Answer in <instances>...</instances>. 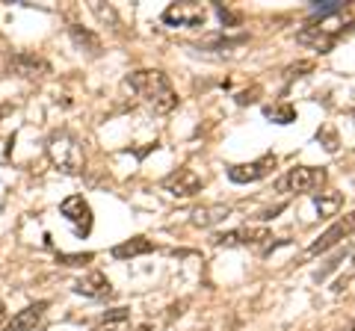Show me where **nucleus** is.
Wrapping results in <instances>:
<instances>
[{
	"label": "nucleus",
	"instance_id": "obj_1",
	"mask_svg": "<svg viewBox=\"0 0 355 331\" xmlns=\"http://www.w3.org/2000/svg\"><path fill=\"white\" fill-rule=\"evenodd\" d=\"M128 86L142 104L148 109H154L157 116L172 113L178 107V92L169 80V74H163L160 69H139V71H130L128 74Z\"/></svg>",
	"mask_w": 355,
	"mask_h": 331
},
{
	"label": "nucleus",
	"instance_id": "obj_2",
	"mask_svg": "<svg viewBox=\"0 0 355 331\" xmlns=\"http://www.w3.org/2000/svg\"><path fill=\"white\" fill-rule=\"evenodd\" d=\"M48 157L65 175H80L86 169V154L80 139L69 134V130H53L48 136Z\"/></svg>",
	"mask_w": 355,
	"mask_h": 331
},
{
	"label": "nucleus",
	"instance_id": "obj_3",
	"mask_svg": "<svg viewBox=\"0 0 355 331\" xmlns=\"http://www.w3.org/2000/svg\"><path fill=\"white\" fill-rule=\"evenodd\" d=\"M214 246H225V249H261V251H270L272 246V231L270 228H258V225H243L234 231H225V234H216L214 237Z\"/></svg>",
	"mask_w": 355,
	"mask_h": 331
},
{
	"label": "nucleus",
	"instance_id": "obj_4",
	"mask_svg": "<svg viewBox=\"0 0 355 331\" xmlns=\"http://www.w3.org/2000/svg\"><path fill=\"white\" fill-rule=\"evenodd\" d=\"M323 181H326L323 169H314V166H293L284 178L275 181V190L279 193H311Z\"/></svg>",
	"mask_w": 355,
	"mask_h": 331
},
{
	"label": "nucleus",
	"instance_id": "obj_5",
	"mask_svg": "<svg viewBox=\"0 0 355 331\" xmlns=\"http://www.w3.org/2000/svg\"><path fill=\"white\" fill-rule=\"evenodd\" d=\"M205 21H207V6L193 3V0L169 3L163 12V24H169V27H205Z\"/></svg>",
	"mask_w": 355,
	"mask_h": 331
},
{
	"label": "nucleus",
	"instance_id": "obj_6",
	"mask_svg": "<svg viewBox=\"0 0 355 331\" xmlns=\"http://www.w3.org/2000/svg\"><path fill=\"white\" fill-rule=\"evenodd\" d=\"M349 234H355V211H352V213H347V216H340L331 228H326L323 234H320V237L308 246V255H323V251L335 249L338 242H343Z\"/></svg>",
	"mask_w": 355,
	"mask_h": 331
},
{
	"label": "nucleus",
	"instance_id": "obj_7",
	"mask_svg": "<svg viewBox=\"0 0 355 331\" xmlns=\"http://www.w3.org/2000/svg\"><path fill=\"white\" fill-rule=\"evenodd\" d=\"M6 71L15 74V77H24V80H39V77H48L51 74V62L36 57V53H12V57L6 60Z\"/></svg>",
	"mask_w": 355,
	"mask_h": 331
},
{
	"label": "nucleus",
	"instance_id": "obj_8",
	"mask_svg": "<svg viewBox=\"0 0 355 331\" xmlns=\"http://www.w3.org/2000/svg\"><path fill=\"white\" fill-rule=\"evenodd\" d=\"M160 186H163V190L169 193V195H175V198H193V195L202 193L205 181L198 178V175H196L193 169H187V166H181V169H175L172 175H166Z\"/></svg>",
	"mask_w": 355,
	"mask_h": 331
},
{
	"label": "nucleus",
	"instance_id": "obj_9",
	"mask_svg": "<svg viewBox=\"0 0 355 331\" xmlns=\"http://www.w3.org/2000/svg\"><path fill=\"white\" fill-rule=\"evenodd\" d=\"M275 154H263V157L252 160V163H240V166H231L228 169V178L231 184H254V181H263L266 175L275 169Z\"/></svg>",
	"mask_w": 355,
	"mask_h": 331
},
{
	"label": "nucleus",
	"instance_id": "obj_10",
	"mask_svg": "<svg viewBox=\"0 0 355 331\" xmlns=\"http://www.w3.org/2000/svg\"><path fill=\"white\" fill-rule=\"evenodd\" d=\"M60 213L74 225L77 237H89V231H92V207H89L83 195H69L60 204Z\"/></svg>",
	"mask_w": 355,
	"mask_h": 331
},
{
	"label": "nucleus",
	"instance_id": "obj_11",
	"mask_svg": "<svg viewBox=\"0 0 355 331\" xmlns=\"http://www.w3.org/2000/svg\"><path fill=\"white\" fill-rule=\"evenodd\" d=\"M338 39H340V33H331V30L317 27V24L305 27V30L296 36L299 45H311V48L320 51V53H329L331 48H335V42H338Z\"/></svg>",
	"mask_w": 355,
	"mask_h": 331
},
{
	"label": "nucleus",
	"instance_id": "obj_12",
	"mask_svg": "<svg viewBox=\"0 0 355 331\" xmlns=\"http://www.w3.org/2000/svg\"><path fill=\"white\" fill-rule=\"evenodd\" d=\"M44 311H48V302H36V305H27L24 311H18L12 319L6 323L3 331H33L39 323H42V316Z\"/></svg>",
	"mask_w": 355,
	"mask_h": 331
},
{
	"label": "nucleus",
	"instance_id": "obj_13",
	"mask_svg": "<svg viewBox=\"0 0 355 331\" xmlns=\"http://www.w3.org/2000/svg\"><path fill=\"white\" fill-rule=\"evenodd\" d=\"M110 290L113 287H110V278L104 272H89L74 284V293L89 296V299H104V296H110Z\"/></svg>",
	"mask_w": 355,
	"mask_h": 331
},
{
	"label": "nucleus",
	"instance_id": "obj_14",
	"mask_svg": "<svg viewBox=\"0 0 355 331\" xmlns=\"http://www.w3.org/2000/svg\"><path fill=\"white\" fill-rule=\"evenodd\" d=\"M157 249L151 240L146 237H130L125 242H119V246L113 249V258L116 260H128V258H139V255H151V251Z\"/></svg>",
	"mask_w": 355,
	"mask_h": 331
},
{
	"label": "nucleus",
	"instance_id": "obj_15",
	"mask_svg": "<svg viewBox=\"0 0 355 331\" xmlns=\"http://www.w3.org/2000/svg\"><path fill=\"white\" fill-rule=\"evenodd\" d=\"M228 216H231L228 204H205V207H198V211L193 213V225L196 228H214Z\"/></svg>",
	"mask_w": 355,
	"mask_h": 331
},
{
	"label": "nucleus",
	"instance_id": "obj_16",
	"mask_svg": "<svg viewBox=\"0 0 355 331\" xmlns=\"http://www.w3.org/2000/svg\"><path fill=\"white\" fill-rule=\"evenodd\" d=\"M246 42H249L246 33H240V36H225V33H219V36L205 39L202 45H198V51H234L240 45H246Z\"/></svg>",
	"mask_w": 355,
	"mask_h": 331
},
{
	"label": "nucleus",
	"instance_id": "obj_17",
	"mask_svg": "<svg viewBox=\"0 0 355 331\" xmlns=\"http://www.w3.org/2000/svg\"><path fill=\"white\" fill-rule=\"evenodd\" d=\"M92 331H130V311L128 307H116L104 316L101 325H95Z\"/></svg>",
	"mask_w": 355,
	"mask_h": 331
},
{
	"label": "nucleus",
	"instance_id": "obj_18",
	"mask_svg": "<svg viewBox=\"0 0 355 331\" xmlns=\"http://www.w3.org/2000/svg\"><path fill=\"white\" fill-rule=\"evenodd\" d=\"M314 207L323 219L338 216V211L343 207V195L340 193H320V195H314Z\"/></svg>",
	"mask_w": 355,
	"mask_h": 331
},
{
	"label": "nucleus",
	"instance_id": "obj_19",
	"mask_svg": "<svg viewBox=\"0 0 355 331\" xmlns=\"http://www.w3.org/2000/svg\"><path fill=\"white\" fill-rule=\"evenodd\" d=\"M71 39H74V45L77 48H83V51H89L92 57H98L101 53V39L95 36V33H89V30H83V27H77V24H71Z\"/></svg>",
	"mask_w": 355,
	"mask_h": 331
},
{
	"label": "nucleus",
	"instance_id": "obj_20",
	"mask_svg": "<svg viewBox=\"0 0 355 331\" xmlns=\"http://www.w3.org/2000/svg\"><path fill=\"white\" fill-rule=\"evenodd\" d=\"M266 116H270L272 121H279V125H291V121L296 118V109L291 104H284L279 109H266Z\"/></svg>",
	"mask_w": 355,
	"mask_h": 331
},
{
	"label": "nucleus",
	"instance_id": "obj_21",
	"mask_svg": "<svg viewBox=\"0 0 355 331\" xmlns=\"http://www.w3.org/2000/svg\"><path fill=\"white\" fill-rule=\"evenodd\" d=\"M92 258H95L92 251H83V255H57V263H62V267H86Z\"/></svg>",
	"mask_w": 355,
	"mask_h": 331
},
{
	"label": "nucleus",
	"instance_id": "obj_22",
	"mask_svg": "<svg viewBox=\"0 0 355 331\" xmlns=\"http://www.w3.org/2000/svg\"><path fill=\"white\" fill-rule=\"evenodd\" d=\"M314 9V15H320V18H326V15H335V12H343V9H347V3H340V0H329V3H314L311 6Z\"/></svg>",
	"mask_w": 355,
	"mask_h": 331
},
{
	"label": "nucleus",
	"instance_id": "obj_23",
	"mask_svg": "<svg viewBox=\"0 0 355 331\" xmlns=\"http://www.w3.org/2000/svg\"><path fill=\"white\" fill-rule=\"evenodd\" d=\"M216 15H219V21H222V24H225V27H234V24H240V15H234V12H231V9H225L222 3H216Z\"/></svg>",
	"mask_w": 355,
	"mask_h": 331
},
{
	"label": "nucleus",
	"instance_id": "obj_24",
	"mask_svg": "<svg viewBox=\"0 0 355 331\" xmlns=\"http://www.w3.org/2000/svg\"><path fill=\"white\" fill-rule=\"evenodd\" d=\"M3 316H6V305L0 302V323H3Z\"/></svg>",
	"mask_w": 355,
	"mask_h": 331
},
{
	"label": "nucleus",
	"instance_id": "obj_25",
	"mask_svg": "<svg viewBox=\"0 0 355 331\" xmlns=\"http://www.w3.org/2000/svg\"><path fill=\"white\" fill-rule=\"evenodd\" d=\"M137 331H151V325H139V328H137Z\"/></svg>",
	"mask_w": 355,
	"mask_h": 331
},
{
	"label": "nucleus",
	"instance_id": "obj_26",
	"mask_svg": "<svg viewBox=\"0 0 355 331\" xmlns=\"http://www.w3.org/2000/svg\"><path fill=\"white\" fill-rule=\"evenodd\" d=\"M347 331H355V323H349V325H347Z\"/></svg>",
	"mask_w": 355,
	"mask_h": 331
}]
</instances>
